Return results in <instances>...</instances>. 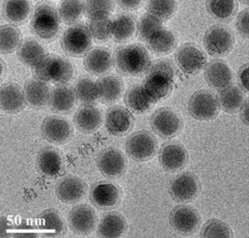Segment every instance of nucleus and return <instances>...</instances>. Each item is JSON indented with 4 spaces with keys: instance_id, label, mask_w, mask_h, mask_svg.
<instances>
[{
    "instance_id": "obj_1",
    "label": "nucleus",
    "mask_w": 249,
    "mask_h": 238,
    "mask_svg": "<svg viewBox=\"0 0 249 238\" xmlns=\"http://www.w3.org/2000/svg\"><path fill=\"white\" fill-rule=\"evenodd\" d=\"M143 81V88L155 102L167 98L174 89L177 68L170 59H159L151 64Z\"/></svg>"
},
{
    "instance_id": "obj_2",
    "label": "nucleus",
    "mask_w": 249,
    "mask_h": 238,
    "mask_svg": "<svg viewBox=\"0 0 249 238\" xmlns=\"http://www.w3.org/2000/svg\"><path fill=\"white\" fill-rule=\"evenodd\" d=\"M113 60L118 70L127 76H139L145 73L152 64L150 53L139 44L122 46L114 52Z\"/></svg>"
},
{
    "instance_id": "obj_3",
    "label": "nucleus",
    "mask_w": 249,
    "mask_h": 238,
    "mask_svg": "<svg viewBox=\"0 0 249 238\" xmlns=\"http://www.w3.org/2000/svg\"><path fill=\"white\" fill-rule=\"evenodd\" d=\"M34 71L36 78L44 82L66 84L73 77L74 68L65 57L47 55L34 68Z\"/></svg>"
},
{
    "instance_id": "obj_4",
    "label": "nucleus",
    "mask_w": 249,
    "mask_h": 238,
    "mask_svg": "<svg viewBox=\"0 0 249 238\" xmlns=\"http://www.w3.org/2000/svg\"><path fill=\"white\" fill-rule=\"evenodd\" d=\"M60 17L55 7L40 4L30 20L31 33L43 40H52L60 29Z\"/></svg>"
},
{
    "instance_id": "obj_5",
    "label": "nucleus",
    "mask_w": 249,
    "mask_h": 238,
    "mask_svg": "<svg viewBox=\"0 0 249 238\" xmlns=\"http://www.w3.org/2000/svg\"><path fill=\"white\" fill-rule=\"evenodd\" d=\"M92 45V37L89 26L84 24H74L70 26L60 39L61 49L67 55L81 57L87 55Z\"/></svg>"
},
{
    "instance_id": "obj_6",
    "label": "nucleus",
    "mask_w": 249,
    "mask_h": 238,
    "mask_svg": "<svg viewBox=\"0 0 249 238\" xmlns=\"http://www.w3.org/2000/svg\"><path fill=\"white\" fill-rule=\"evenodd\" d=\"M126 152L131 159L139 163L150 160L157 154L158 141L152 132L140 130L128 136Z\"/></svg>"
},
{
    "instance_id": "obj_7",
    "label": "nucleus",
    "mask_w": 249,
    "mask_h": 238,
    "mask_svg": "<svg viewBox=\"0 0 249 238\" xmlns=\"http://www.w3.org/2000/svg\"><path fill=\"white\" fill-rule=\"evenodd\" d=\"M204 46L211 56L220 57L229 55L235 46V35L231 30L223 25H213L204 36Z\"/></svg>"
},
{
    "instance_id": "obj_8",
    "label": "nucleus",
    "mask_w": 249,
    "mask_h": 238,
    "mask_svg": "<svg viewBox=\"0 0 249 238\" xmlns=\"http://www.w3.org/2000/svg\"><path fill=\"white\" fill-rule=\"evenodd\" d=\"M189 114L198 121H211L220 112L217 95L209 90H199L194 93L188 102Z\"/></svg>"
},
{
    "instance_id": "obj_9",
    "label": "nucleus",
    "mask_w": 249,
    "mask_h": 238,
    "mask_svg": "<svg viewBox=\"0 0 249 238\" xmlns=\"http://www.w3.org/2000/svg\"><path fill=\"white\" fill-rule=\"evenodd\" d=\"M151 126L153 131L161 139L169 140L181 133L184 123L174 110L161 107L152 114Z\"/></svg>"
},
{
    "instance_id": "obj_10",
    "label": "nucleus",
    "mask_w": 249,
    "mask_h": 238,
    "mask_svg": "<svg viewBox=\"0 0 249 238\" xmlns=\"http://www.w3.org/2000/svg\"><path fill=\"white\" fill-rule=\"evenodd\" d=\"M123 191L118 184L109 181L93 183L89 190V201L100 210H111L122 202Z\"/></svg>"
},
{
    "instance_id": "obj_11",
    "label": "nucleus",
    "mask_w": 249,
    "mask_h": 238,
    "mask_svg": "<svg viewBox=\"0 0 249 238\" xmlns=\"http://www.w3.org/2000/svg\"><path fill=\"white\" fill-rule=\"evenodd\" d=\"M96 161L100 172L110 180L120 179L127 172V159L124 153L115 147H108L100 151Z\"/></svg>"
},
{
    "instance_id": "obj_12",
    "label": "nucleus",
    "mask_w": 249,
    "mask_h": 238,
    "mask_svg": "<svg viewBox=\"0 0 249 238\" xmlns=\"http://www.w3.org/2000/svg\"><path fill=\"white\" fill-rule=\"evenodd\" d=\"M169 224L178 234L192 235L200 228L201 217L192 206L178 205L169 213Z\"/></svg>"
},
{
    "instance_id": "obj_13",
    "label": "nucleus",
    "mask_w": 249,
    "mask_h": 238,
    "mask_svg": "<svg viewBox=\"0 0 249 238\" xmlns=\"http://www.w3.org/2000/svg\"><path fill=\"white\" fill-rule=\"evenodd\" d=\"M201 190V183L196 174L185 172L170 182L168 191L171 199L180 203L193 201Z\"/></svg>"
},
{
    "instance_id": "obj_14",
    "label": "nucleus",
    "mask_w": 249,
    "mask_h": 238,
    "mask_svg": "<svg viewBox=\"0 0 249 238\" xmlns=\"http://www.w3.org/2000/svg\"><path fill=\"white\" fill-rule=\"evenodd\" d=\"M98 217L95 209L88 204H78L69 213V228L76 235L88 236L97 228Z\"/></svg>"
},
{
    "instance_id": "obj_15",
    "label": "nucleus",
    "mask_w": 249,
    "mask_h": 238,
    "mask_svg": "<svg viewBox=\"0 0 249 238\" xmlns=\"http://www.w3.org/2000/svg\"><path fill=\"white\" fill-rule=\"evenodd\" d=\"M176 60L181 70L188 75H196L207 65L206 53L196 44L185 43L176 53Z\"/></svg>"
},
{
    "instance_id": "obj_16",
    "label": "nucleus",
    "mask_w": 249,
    "mask_h": 238,
    "mask_svg": "<svg viewBox=\"0 0 249 238\" xmlns=\"http://www.w3.org/2000/svg\"><path fill=\"white\" fill-rule=\"evenodd\" d=\"M158 157L163 170L175 173L183 170L188 165L189 154L184 145L178 142H168L162 145Z\"/></svg>"
},
{
    "instance_id": "obj_17",
    "label": "nucleus",
    "mask_w": 249,
    "mask_h": 238,
    "mask_svg": "<svg viewBox=\"0 0 249 238\" xmlns=\"http://www.w3.org/2000/svg\"><path fill=\"white\" fill-rule=\"evenodd\" d=\"M88 191V184L74 175H67L55 185L56 197L66 204L80 202Z\"/></svg>"
},
{
    "instance_id": "obj_18",
    "label": "nucleus",
    "mask_w": 249,
    "mask_h": 238,
    "mask_svg": "<svg viewBox=\"0 0 249 238\" xmlns=\"http://www.w3.org/2000/svg\"><path fill=\"white\" fill-rule=\"evenodd\" d=\"M43 139L55 145L67 143L73 134V128L70 123L61 117H47L41 126Z\"/></svg>"
},
{
    "instance_id": "obj_19",
    "label": "nucleus",
    "mask_w": 249,
    "mask_h": 238,
    "mask_svg": "<svg viewBox=\"0 0 249 238\" xmlns=\"http://www.w3.org/2000/svg\"><path fill=\"white\" fill-rule=\"evenodd\" d=\"M204 77L210 88L220 91L232 82V71L230 66L221 59H213L205 66Z\"/></svg>"
},
{
    "instance_id": "obj_20",
    "label": "nucleus",
    "mask_w": 249,
    "mask_h": 238,
    "mask_svg": "<svg viewBox=\"0 0 249 238\" xmlns=\"http://www.w3.org/2000/svg\"><path fill=\"white\" fill-rule=\"evenodd\" d=\"M133 125V117L124 106H112L105 113V127L111 135L122 136L126 134Z\"/></svg>"
},
{
    "instance_id": "obj_21",
    "label": "nucleus",
    "mask_w": 249,
    "mask_h": 238,
    "mask_svg": "<svg viewBox=\"0 0 249 238\" xmlns=\"http://www.w3.org/2000/svg\"><path fill=\"white\" fill-rule=\"evenodd\" d=\"M64 166V160L60 152L54 147H44L37 153L36 167L37 171L47 178H55Z\"/></svg>"
},
{
    "instance_id": "obj_22",
    "label": "nucleus",
    "mask_w": 249,
    "mask_h": 238,
    "mask_svg": "<svg viewBox=\"0 0 249 238\" xmlns=\"http://www.w3.org/2000/svg\"><path fill=\"white\" fill-rule=\"evenodd\" d=\"M27 102L24 91L13 82H7L0 89V107L7 113H19L25 109Z\"/></svg>"
},
{
    "instance_id": "obj_23",
    "label": "nucleus",
    "mask_w": 249,
    "mask_h": 238,
    "mask_svg": "<svg viewBox=\"0 0 249 238\" xmlns=\"http://www.w3.org/2000/svg\"><path fill=\"white\" fill-rule=\"evenodd\" d=\"M128 222L126 218L118 211L105 213L97 227V235L104 238H119L127 233Z\"/></svg>"
},
{
    "instance_id": "obj_24",
    "label": "nucleus",
    "mask_w": 249,
    "mask_h": 238,
    "mask_svg": "<svg viewBox=\"0 0 249 238\" xmlns=\"http://www.w3.org/2000/svg\"><path fill=\"white\" fill-rule=\"evenodd\" d=\"M124 101L128 110L135 114L146 113L153 109L156 103L142 84H134L130 87L124 93Z\"/></svg>"
},
{
    "instance_id": "obj_25",
    "label": "nucleus",
    "mask_w": 249,
    "mask_h": 238,
    "mask_svg": "<svg viewBox=\"0 0 249 238\" xmlns=\"http://www.w3.org/2000/svg\"><path fill=\"white\" fill-rule=\"evenodd\" d=\"M73 121L80 132L93 133L102 125V111L96 106L85 105L76 110Z\"/></svg>"
},
{
    "instance_id": "obj_26",
    "label": "nucleus",
    "mask_w": 249,
    "mask_h": 238,
    "mask_svg": "<svg viewBox=\"0 0 249 238\" xmlns=\"http://www.w3.org/2000/svg\"><path fill=\"white\" fill-rule=\"evenodd\" d=\"M113 57L110 50L99 47L90 50L84 58V68L91 75H103L111 70Z\"/></svg>"
},
{
    "instance_id": "obj_27",
    "label": "nucleus",
    "mask_w": 249,
    "mask_h": 238,
    "mask_svg": "<svg viewBox=\"0 0 249 238\" xmlns=\"http://www.w3.org/2000/svg\"><path fill=\"white\" fill-rule=\"evenodd\" d=\"M75 102V90L70 84H58L50 92L48 105L54 112L68 113L74 109Z\"/></svg>"
},
{
    "instance_id": "obj_28",
    "label": "nucleus",
    "mask_w": 249,
    "mask_h": 238,
    "mask_svg": "<svg viewBox=\"0 0 249 238\" xmlns=\"http://www.w3.org/2000/svg\"><path fill=\"white\" fill-rule=\"evenodd\" d=\"M38 227L42 234L47 237L64 236L67 232V227L60 213L55 209H45L37 217Z\"/></svg>"
},
{
    "instance_id": "obj_29",
    "label": "nucleus",
    "mask_w": 249,
    "mask_h": 238,
    "mask_svg": "<svg viewBox=\"0 0 249 238\" xmlns=\"http://www.w3.org/2000/svg\"><path fill=\"white\" fill-rule=\"evenodd\" d=\"M99 90V100L104 104L118 102L124 93V83L122 79L114 75L104 76L97 81Z\"/></svg>"
},
{
    "instance_id": "obj_30",
    "label": "nucleus",
    "mask_w": 249,
    "mask_h": 238,
    "mask_svg": "<svg viewBox=\"0 0 249 238\" xmlns=\"http://www.w3.org/2000/svg\"><path fill=\"white\" fill-rule=\"evenodd\" d=\"M23 91H24L27 104L33 109H42L49 103V88L46 82L40 79L33 78L28 80Z\"/></svg>"
},
{
    "instance_id": "obj_31",
    "label": "nucleus",
    "mask_w": 249,
    "mask_h": 238,
    "mask_svg": "<svg viewBox=\"0 0 249 238\" xmlns=\"http://www.w3.org/2000/svg\"><path fill=\"white\" fill-rule=\"evenodd\" d=\"M245 93L235 84H230L220 90L217 95L220 110L228 113H237L245 100Z\"/></svg>"
},
{
    "instance_id": "obj_32",
    "label": "nucleus",
    "mask_w": 249,
    "mask_h": 238,
    "mask_svg": "<svg viewBox=\"0 0 249 238\" xmlns=\"http://www.w3.org/2000/svg\"><path fill=\"white\" fill-rule=\"evenodd\" d=\"M178 37L171 30L163 27L146 42L147 48L157 55H169L178 47Z\"/></svg>"
},
{
    "instance_id": "obj_33",
    "label": "nucleus",
    "mask_w": 249,
    "mask_h": 238,
    "mask_svg": "<svg viewBox=\"0 0 249 238\" xmlns=\"http://www.w3.org/2000/svg\"><path fill=\"white\" fill-rule=\"evenodd\" d=\"M18 57L22 64L35 68L47 56V53L43 46L36 40H26L22 43L18 49Z\"/></svg>"
},
{
    "instance_id": "obj_34",
    "label": "nucleus",
    "mask_w": 249,
    "mask_h": 238,
    "mask_svg": "<svg viewBox=\"0 0 249 238\" xmlns=\"http://www.w3.org/2000/svg\"><path fill=\"white\" fill-rule=\"evenodd\" d=\"M136 18L133 15H121L113 21V40L115 43H124L134 36L136 30Z\"/></svg>"
},
{
    "instance_id": "obj_35",
    "label": "nucleus",
    "mask_w": 249,
    "mask_h": 238,
    "mask_svg": "<svg viewBox=\"0 0 249 238\" xmlns=\"http://www.w3.org/2000/svg\"><path fill=\"white\" fill-rule=\"evenodd\" d=\"M208 13L221 22L231 20L238 12V3L233 0H211L206 2Z\"/></svg>"
},
{
    "instance_id": "obj_36",
    "label": "nucleus",
    "mask_w": 249,
    "mask_h": 238,
    "mask_svg": "<svg viewBox=\"0 0 249 238\" xmlns=\"http://www.w3.org/2000/svg\"><path fill=\"white\" fill-rule=\"evenodd\" d=\"M29 13L30 4L24 0H10L3 3V17L13 24H23L28 18Z\"/></svg>"
},
{
    "instance_id": "obj_37",
    "label": "nucleus",
    "mask_w": 249,
    "mask_h": 238,
    "mask_svg": "<svg viewBox=\"0 0 249 238\" xmlns=\"http://www.w3.org/2000/svg\"><path fill=\"white\" fill-rule=\"evenodd\" d=\"M22 45L20 30L11 24L0 26V51L2 55H11Z\"/></svg>"
},
{
    "instance_id": "obj_38",
    "label": "nucleus",
    "mask_w": 249,
    "mask_h": 238,
    "mask_svg": "<svg viewBox=\"0 0 249 238\" xmlns=\"http://www.w3.org/2000/svg\"><path fill=\"white\" fill-rule=\"evenodd\" d=\"M76 99L84 105H93L99 100L97 82L89 78H80L75 86Z\"/></svg>"
},
{
    "instance_id": "obj_39",
    "label": "nucleus",
    "mask_w": 249,
    "mask_h": 238,
    "mask_svg": "<svg viewBox=\"0 0 249 238\" xmlns=\"http://www.w3.org/2000/svg\"><path fill=\"white\" fill-rule=\"evenodd\" d=\"M145 9L147 14L152 15L160 21H168L176 15L178 2L173 0H153V1L146 2Z\"/></svg>"
},
{
    "instance_id": "obj_40",
    "label": "nucleus",
    "mask_w": 249,
    "mask_h": 238,
    "mask_svg": "<svg viewBox=\"0 0 249 238\" xmlns=\"http://www.w3.org/2000/svg\"><path fill=\"white\" fill-rule=\"evenodd\" d=\"M199 235L202 238H231L233 231L227 222L218 219H211L202 225Z\"/></svg>"
},
{
    "instance_id": "obj_41",
    "label": "nucleus",
    "mask_w": 249,
    "mask_h": 238,
    "mask_svg": "<svg viewBox=\"0 0 249 238\" xmlns=\"http://www.w3.org/2000/svg\"><path fill=\"white\" fill-rule=\"evenodd\" d=\"M162 28V21L152 16L150 14L143 15V16L138 20L136 25L138 37L144 42L149 41L155 34H157Z\"/></svg>"
},
{
    "instance_id": "obj_42",
    "label": "nucleus",
    "mask_w": 249,
    "mask_h": 238,
    "mask_svg": "<svg viewBox=\"0 0 249 238\" xmlns=\"http://www.w3.org/2000/svg\"><path fill=\"white\" fill-rule=\"evenodd\" d=\"M84 13V3L78 0H68L62 1L59 6V17L65 24H74L80 20Z\"/></svg>"
},
{
    "instance_id": "obj_43",
    "label": "nucleus",
    "mask_w": 249,
    "mask_h": 238,
    "mask_svg": "<svg viewBox=\"0 0 249 238\" xmlns=\"http://www.w3.org/2000/svg\"><path fill=\"white\" fill-rule=\"evenodd\" d=\"M114 2L107 0H89L84 3V13L90 19L107 18L113 12Z\"/></svg>"
},
{
    "instance_id": "obj_44",
    "label": "nucleus",
    "mask_w": 249,
    "mask_h": 238,
    "mask_svg": "<svg viewBox=\"0 0 249 238\" xmlns=\"http://www.w3.org/2000/svg\"><path fill=\"white\" fill-rule=\"evenodd\" d=\"M89 29L91 37L97 41L106 42L110 39L113 33V21L109 17L93 19L89 23Z\"/></svg>"
},
{
    "instance_id": "obj_45",
    "label": "nucleus",
    "mask_w": 249,
    "mask_h": 238,
    "mask_svg": "<svg viewBox=\"0 0 249 238\" xmlns=\"http://www.w3.org/2000/svg\"><path fill=\"white\" fill-rule=\"evenodd\" d=\"M236 27L238 33L242 36L244 39H248L249 36V10L245 9L241 11L236 20Z\"/></svg>"
},
{
    "instance_id": "obj_46",
    "label": "nucleus",
    "mask_w": 249,
    "mask_h": 238,
    "mask_svg": "<svg viewBox=\"0 0 249 238\" xmlns=\"http://www.w3.org/2000/svg\"><path fill=\"white\" fill-rule=\"evenodd\" d=\"M248 71H249V65L245 64L239 69L238 74H237L238 87L242 90L244 93H248Z\"/></svg>"
},
{
    "instance_id": "obj_47",
    "label": "nucleus",
    "mask_w": 249,
    "mask_h": 238,
    "mask_svg": "<svg viewBox=\"0 0 249 238\" xmlns=\"http://www.w3.org/2000/svg\"><path fill=\"white\" fill-rule=\"evenodd\" d=\"M119 6L124 11H135L142 5V1H118Z\"/></svg>"
},
{
    "instance_id": "obj_48",
    "label": "nucleus",
    "mask_w": 249,
    "mask_h": 238,
    "mask_svg": "<svg viewBox=\"0 0 249 238\" xmlns=\"http://www.w3.org/2000/svg\"><path fill=\"white\" fill-rule=\"evenodd\" d=\"M239 111H240L241 120H242V122L244 123L246 126H248L249 123H248V99L247 98H245L244 102H243L242 106H241V109H240Z\"/></svg>"
},
{
    "instance_id": "obj_49",
    "label": "nucleus",
    "mask_w": 249,
    "mask_h": 238,
    "mask_svg": "<svg viewBox=\"0 0 249 238\" xmlns=\"http://www.w3.org/2000/svg\"><path fill=\"white\" fill-rule=\"evenodd\" d=\"M10 222L9 220H7L5 217H1V237H4L6 234V231L9 230L10 228Z\"/></svg>"
},
{
    "instance_id": "obj_50",
    "label": "nucleus",
    "mask_w": 249,
    "mask_h": 238,
    "mask_svg": "<svg viewBox=\"0 0 249 238\" xmlns=\"http://www.w3.org/2000/svg\"><path fill=\"white\" fill-rule=\"evenodd\" d=\"M0 61H1V66H2V72H1V75H3V72H4V63H3V59H1Z\"/></svg>"
}]
</instances>
